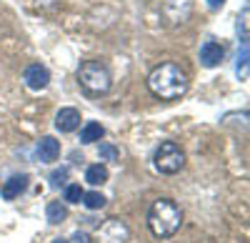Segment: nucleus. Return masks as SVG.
<instances>
[{
	"label": "nucleus",
	"instance_id": "obj_11",
	"mask_svg": "<svg viewBox=\"0 0 250 243\" xmlns=\"http://www.w3.org/2000/svg\"><path fill=\"white\" fill-rule=\"evenodd\" d=\"M28 176L25 173H20V176H10L5 183H3V188H0V196H3L5 200H13V198H18L20 193H23L25 188H28Z\"/></svg>",
	"mask_w": 250,
	"mask_h": 243
},
{
	"label": "nucleus",
	"instance_id": "obj_1",
	"mask_svg": "<svg viewBox=\"0 0 250 243\" xmlns=\"http://www.w3.org/2000/svg\"><path fill=\"white\" fill-rule=\"evenodd\" d=\"M188 73L175 63H160L148 75V88L160 100H180L188 93Z\"/></svg>",
	"mask_w": 250,
	"mask_h": 243
},
{
	"label": "nucleus",
	"instance_id": "obj_10",
	"mask_svg": "<svg viewBox=\"0 0 250 243\" xmlns=\"http://www.w3.org/2000/svg\"><path fill=\"white\" fill-rule=\"evenodd\" d=\"M60 155V143L53 138V135H45L40 138V143L35 148V158L40 160V163H53V160H58Z\"/></svg>",
	"mask_w": 250,
	"mask_h": 243
},
{
	"label": "nucleus",
	"instance_id": "obj_7",
	"mask_svg": "<svg viewBox=\"0 0 250 243\" xmlns=\"http://www.w3.org/2000/svg\"><path fill=\"white\" fill-rule=\"evenodd\" d=\"M23 80H25V86L30 90H43L50 83V70L45 66H40V63H30L25 68V73H23Z\"/></svg>",
	"mask_w": 250,
	"mask_h": 243
},
{
	"label": "nucleus",
	"instance_id": "obj_17",
	"mask_svg": "<svg viewBox=\"0 0 250 243\" xmlns=\"http://www.w3.org/2000/svg\"><path fill=\"white\" fill-rule=\"evenodd\" d=\"M83 193H85V191L80 188V183H68L65 186V200H68V203H80Z\"/></svg>",
	"mask_w": 250,
	"mask_h": 243
},
{
	"label": "nucleus",
	"instance_id": "obj_8",
	"mask_svg": "<svg viewBox=\"0 0 250 243\" xmlns=\"http://www.w3.org/2000/svg\"><path fill=\"white\" fill-rule=\"evenodd\" d=\"M80 110L78 108H60L58 115H55V128L60 133H73L80 128Z\"/></svg>",
	"mask_w": 250,
	"mask_h": 243
},
{
	"label": "nucleus",
	"instance_id": "obj_13",
	"mask_svg": "<svg viewBox=\"0 0 250 243\" xmlns=\"http://www.w3.org/2000/svg\"><path fill=\"white\" fill-rule=\"evenodd\" d=\"M45 216H48V223L58 226V223H62V221L68 218V208L62 206L60 200H53V203H48V208H45Z\"/></svg>",
	"mask_w": 250,
	"mask_h": 243
},
{
	"label": "nucleus",
	"instance_id": "obj_6",
	"mask_svg": "<svg viewBox=\"0 0 250 243\" xmlns=\"http://www.w3.org/2000/svg\"><path fill=\"white\" fill-rule=\"evenodd\" d=\"M193 13V3L190 0H165L163 5V15L170 25H178V23H185Z\"/></svg>",
	"mask_w": 250,
	"mask_h": 243
},
{
	"label": "nucleus",
	"instance_id": "obj_19",
	"mask_svg": "<svg viewBox=\"0 0 250 243\" xmlns=\"http://www.w3.org/2000/svg\"><path fill=\"white\" fill-rule=\"evenodd\" d=\"M245 68H248V43L243 40V45L238 48V63H235V70H238V73H245Z\"/></svg>",
	"mask_w": 250,
	"mask_h": 243
},
{
	"label": "nucleus",
	"instance_id": "obj_22",
	"mask_svg": "<svg viewBox=\"0 0 250 243\" xmlns=\"http://www.w3.org/2000/svg\"><path fill=\"white\" fill-rule=\"evenodd\" d=\"M53 243H70V241H65V238H55Z\"/></svg>",
	"mask_w": 250,
	"mask_h": 243
},
{
	"label": "nucleus",
	"instance_id": "obj_9",
	"mask_svg": "<svg viewBox=\"0 0 250 243\" xmlns=\"http://www.w3.org/2000/svg\"><path fill=\"white\" fill-rule=\"evenodd\" d=\"M223 58H225V50L220 43H215V40H205L203 48H200V63L205 68H215L223 63Z\"/></svg>",
	"mask_w": 250,
	"mask_h": 243
},
{
	"label": "nucleus",
	"instance_id": "obj_3",
	"mask_svg": "<svg viewBox=\"0 0 250 243\" xmlns=\"http://www.w3.org/2000/svg\"><path fill=\"white\" fill-rule=\"evenodd\" d=\"M78 83L90 95L108 93L110 86H113L110 68L103 63V60H85V63H80V68H78Z\"/></svg>",
	"mask_w": 250,
	"mask_h": 243
},
{
	"label": "nucleus",
	"instance_id": "obj_4",
	"mask_svg": "<svg viewBox=\"0 0 250 243\" xmlns=\"http://www.w3.org/2000/svg\"><path fill=\"white\" fill-rule=\"evenodd\" d=\"M153 166H155L158 173L173 176V173H178L185 166V153H183V148L175 143V140H163V143L155 148V153H153Z\"/></svg>",
	"mask_w": 250,
	"mask_h": 243
},
{
	"label": "nucleus",
	"instance_id": "obj_2",
	"mask_svg": "<svg viewBox=\"0 0 250 243\" xmlns=\"http://www.w3.org/2000/svg\"><path fill=\"white\" fill-rule=\"evenodd\" d=\"M183 226V211L175 200L158 198L148 211V228L155 238H173Z\"/></svg>",
	"mask_w": 250,
	"mask_h": 243
},
{
	"label": "nucleus",
	"instance_id": "obj_12",
	"mask_svg": "<svg viewBox=\"0 0 250 243\" xmlns=\"http://www.w3.org/2000/svg\"><path fill=\"white\" fill-rule=\"evenodd\" d=\"M103 135H105V128H103L100 123H95V120H90V123H85L83 131H80V143L90 146V143H95V140H100Z\"/></svg>",
	"mask_w": 250,
	"mask_h": 243
},
{
	"label": "nucleus",
	"instance_id": "obj_16",
	"mask_svg": "<svg viewBox=\"0 0 250 243\" xmlns=\"http://www.w3.org/2000/svg\"><path fill=\"white\" fill-rule=\"evenodd\" d=\"M68 176H70V171H68V168H55V171L50 173V186H53V188L68 186Z\"/></svg>",
	"mask_w": 250,
	"mask_h": 243
},
{
	"label": "nucleus",
	"instance_id": "obj_15",
	"mask_svg": "<svg viewBox=\"0 0 250 243\" xmlns=\"http://www.w3.org/2000/svg\"><path fill=\"white\" fill-rule=\"evenodd\" d=\"M105 196L98 193V191H90V193H83V206H85L88 211H100L103 206H105Z\"/></svg>",
	"mask_w": 250,
	"mask_h": 243
},
{
	"label": "nucleus",
	"instance_id": "obj_5",
	"mask_svg": "<svg viewBox=\"0 0 250 243\" xmlns=\"http://www.w3.org/2000/svg\"><path fill=\"white\" fill-rule=\"evenodd\" d=\"M98 238H100V243H128L130 231L120 218H108L105 223L98 228Z\"/></svg>",
	"mask_w": 250,
	"mask_h": 243
},
{
	"label": "nucleus",
	"instance_id": "obj_21",
	"mask_svg": "<svg viewBox=\"0 0 250 243\" xmlns=\"http://www.w3.org/2000/svg\"><path fill=\"white\" fill-rule=\"evenodd\" d=\"M205 3H208V8H210V10H220L225 5V0H205Z\"/></svg>",
	"mask_w": 250,
	"mask_h": 243
},
{
	"label": "nucleus",
	"instance_id": "obj_18",
	"mask_svg": "<svg viewBox=\"0 0 250 243\" xmlns=\"http://www.w3.org/2000/svg\"><path fill=\"white\" fill-rule=\"evenodd\" d=\"M98 155H100V160H115V158H118V148L110 146V143H100Z\"/></svg>",
	"mask_w": 250,
	"mask_h": 243
},
{
	"label": "nucleus",
	"instance_id": "obj_20",
	"mask_svg": "<svg viewBox=\"0 0 250 243\" xmlns=\"http://www.w3.org/2000/svg\"><path fill=\"white\" fill-rule=\"evenodd\" d=\"M73 243H90V238H88V233H73Z\"/></svg>",
	"mask_w": 250,
	"mask_h": 243
},
{
	"label": "nucleus",
	"instance_id": "obj_14",
	"mask_svg": "<svg viewBox=\"0 0 250 243\" xmlns=\"http://www.w3.org/2000/svg\"><path fill=\"white\" fill-rule=\"evenodd\" d=\"M85 180L90 186H103L108 180V168L103 166V163H95V166H88L85 171Z\"/></svg>",
	"mask_w": 250,
	"mask_h": 243
}]
</instances>
